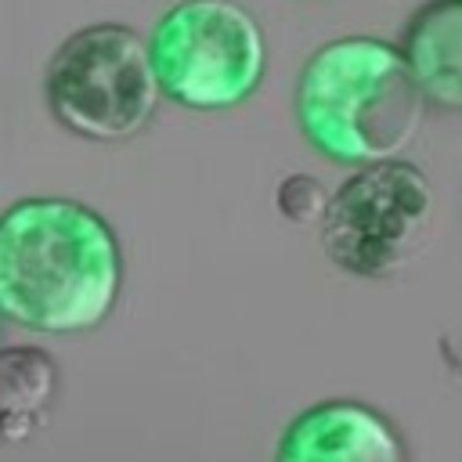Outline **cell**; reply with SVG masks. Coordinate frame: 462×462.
<instances>
[{
  "instance_id": "obj_4",
  "label": "cell",
  "mask_w": 462,
  "mask_h": 462,
  "mask_svg": "<svg viewBox=\"0 0 462 462\" xmlns=\"http://www.w3.org/2000/svg\"><path fill=\"white\" fill-rule=\"evenodd\" d=\"M43 101L54 123L83 141L119 144L137 137L159 108L144 36L123 22L76 29L43 69Z\"/></svg>"
},
{
  "instance_id": "obj_1",
  "label": "cell",
  "mask_w": 462,
  "mask_h": 462,
  "mask_svg": "<svg viewBox=\"0 0 462 462\" xmlns=\"http://www.w3.org/2000/svg\"><path fill=\"white\" fill-rule=\"evenodd\" d=\"M123 292L116 227L87 202L25 195L0 209V318L43 332L101 328Z\"/></svg>"
},
{
  "instance_id": "obj_9",
  "label": "cell",
  "mask_w": 462,
  "mask_h": 462,
  "mask_svg": "<svg viewBox=\"0 0 462 462\" xmlns=\"http://www.w3.org/2000/svg\"><path fill=\"white\" fill-rule=\"evenodd\" d=\"M274 202H278V213H282L285 220H292V224H314V220H321L328 195H325V188H321L314 177L292 173V177H285V180L278 184Z\"/></svg>"
},
{
  "instance_id": "obj_8",
  "label": "cell",
  "mask_w": 462,
  "mask_h": 462,
  "mask_svg": "<svg viewBox=\"0 0 462 462\" xmlns=\"http://www.w3.org/2000/svg\"><path fill=\"white\" fill-rule=\"evenodd\" d=\"M61 372L43 346H0V440L22 444L51 422Z\"/></svg>"
},
{
  "instance_id": "obj_7",
  "label": "cell",
  "mask_w": 462,
  "mask_h": 462,
  "mask_svg": "<svg viewBox=\"0 0 462 462\" xmlns=\"http://www.w3.org/2000/svg\"><path fill=\"white\" fill-rule=\"evenodd\" d=\"M401 58L426 105L462 112V4L433 0L404 29Z\"/></svg>"
},
{
  "instance_id": "obj_5",
  "label": "cell",
  "mask_w": 462,
  "mask_h": 462,
  "mask_svg": "<svg viewBox=\"0 0 462 462\" xmlns=\"http://www.w3.org/2000/svg\"><path fill=\"white\" fill-rule=\"evenodd\" d=\"M433 188L408 159L357 166L325 202L318 220L325 256L357 278L397 274L426 242Z\"/></svg>"
},
{
  "instance_id": "obj_10",
  "label": "cell",
  "mask_w": 462,
  "mask_h": 462,
  "mask_svg": "<svg viewBox=\"0 0 462 462\" xmlns=\"http://www.w3.org/2000/svg\"><path fill=\"white\" fill-rule=\"evenodd\" d=\"M458 4H462V0H458Z\"/></svg>"
},
{
  "instance_id": "obj_6",
  "label": "cell",
  "mask_w": 462,
  "mask_h": 462,
  "mask_svg": "<svg viewBox=\"0 0 462 462\" xmlns=\"http://www.w3.org/2000/svg\"><path fill=\"white\" fill-rule=\"evenodd\" d=\"M274 462H408V440L375 404L328 397L289 419Z\"/></svg>"
},
{
  "instance_id": "obj_3",
  "label": "cell",
  "mask_w": 462,
  "mask_h": 462,
  "mask_svg": "<svg viewBox=\"0 0 462 462\" xmlns=\"http://www.w3.org/2000/svg\"><path fill=\"white\" fill-rule=\"evenodd\" d=\"M144 47L159 97L191 112L242 105L267 72L263 29L235 0H177L155 18Z\"/></svg>"
},
{
  "instance_id": "obj_2",
  "label": "cell",
  "mask_w": 462,
  "mask_h": 462,
  "mask_svg": "<svg viewBox=\"0 0 462 462\" xmlns=\"http://www.w3.org/2000/svg\"><path fill=\"white\" fill-rule=\"evenodd\" d=\"M292 105L303 141L354 170L401 159L426 116L401 47L375 36L321 43L300 69Z\"/></svg>"
}]
</instances>
